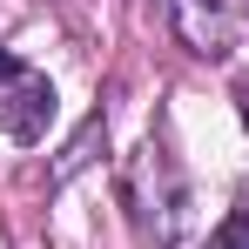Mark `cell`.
<instances>
[{
  "mask_svg": "<svg viewBox=\"0 0 249 249\" xmlns=\"http://www.w3.org/2000/svg\"><path fill=\"white\" fill-rule=\"evenodd\" d=\"M47 115H54V88H47L41 74H20L14 94L0 101V135H14V142H41Z\"/></svg>",
  "mask_w": 249,
  "mask_h": 249,
  "instance_id": "obj_1",
  "label": "cell"
},
{
  "mask_svg": "<svg viewBox=\"0 0 249 249\" xmlns=\"http://www.w3.org/2000/svg\"><path fill=\"white\" fill-rule=\"evenodd\" d=\"M94 142H101V122H88L81 135H74V148L61 155V168H54V182H68L74 168H88V162H94Z\"/></svg>",
  "mask_w": 249,
  "mask_h": 249,
  "instance_id": "obj_3",
  "label": "cell"
},
{
  "mask_svg": "<svg viewBox=\"0 0 249 249\" xmlns=\"http://www.w3.org/2000/svg\"><path fill=\"white\" fill-rule=\"evenodd\" d=\"M209 249H249V196L229 209L215 229H209Z\"/></svg>",
  "mask_w": 249,
  "mask_h": 249,
  "instance_id": "obj_2",
  "label": "cell"
},
{
  "mask_svg": "<svg viewBox=\"0 0 249 249\" xmlns=\"http://www.w3.org/2000/svg\"><path fill=\"white\" fill-rule=\"evenodd\" d=\"M0 81H20V61H14L7 47H0Z\"/></svg>",
  "mask_w": 249,
  "mask_h": 249,
  "instance_id": "obj_4",
  "label": "cell"
},
{
  "mask_svg": "<svg viewBox=\"0 0 249 249\" xmlns=\"http://www.w3.org/2000/svg\"><path fill=\"white\" fill-rule=\"evenodd\" d=\"M243 122H249V81H243Z\"/></svg>",
  "mask_w": 249,
  "mask_h": 249,
  "instance_id": "obj_5",
  "label": "cell"
}]
</instances>
